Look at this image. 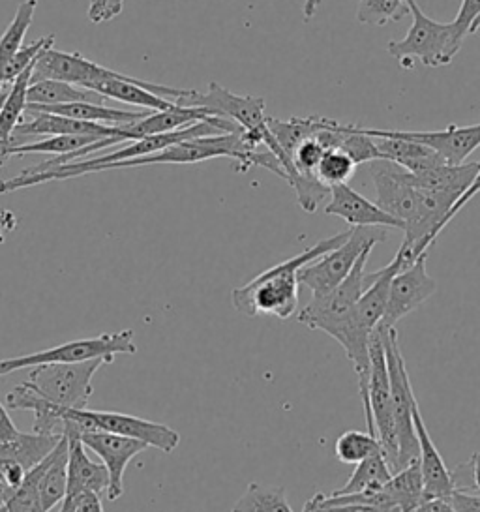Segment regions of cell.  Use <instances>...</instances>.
I'll return each instance as SVG.
<instances>
[{
    "instance_id": "obj_1",
    "label": "cell",
    "mask_w": 480,
    "mask_h": 512,
    "mask_svg": "<svg viewBox=\"0 0 480 512\" xmlns=\"http://www.w3.org/2000/svg\"><path fill=\"white\" fill-rule=\"evenodd\" d=\"M351 229L342 231L325 241H319L312 248L300 252L280 265L261 272L248 284L233 289L231 301L233 308L246 317H278L289 319L299 314V271L325 254L344 244Z\"/></svg>"
},
{
    "instance_id": "obj_2",
    "label": "cell",
    "mask_w": 480,
    "mask_h": 512,
    "mask_svg": "<svg viewBox=\"0 0 480 512\" xmlns=\"http://www.w3.org/2000/svg\"><path fill=\"white\" fill-rule=\"evenodd\" d=\"M413 25L402 40L389 42L387 51L404 68H413V59L428 68L447 66L454 61L465 42L464 32L458 31L454 21L439 23L420 10L417 0H407Z\"/></svg>"
},
{
    "instance_id": "obj_3",
    "label": "cell",
    "mask_w": 480,
    "mask_h": 512,
    "mask_svg": "<svg viewBox=\"0 0 480 512\" xmlns=\"http://www.w3.org/2000/svg\"><path fill=\"white\" fill-rule=\"evenodd\" d=\"M360 398L364 404L368 432L379 437L392 473H398V437L392 409L389 368L383 336L377 329L370 338V379L368 385L360 389Z\"/></svg>"
},
{
    "instance_id": "obj_4",
    "label": "cell",
    "mask_w": 480,
    "mask_h": 512,
    "mask_svg": "<svg viewBox=\"0 0 480 512\" xmlns=\"http://www.w3.org/2000/svg\"><path fill=\"white\" fill-rule=\"evenodd\" d=\"M372 250H366L360 256L355 269L340 286L325 295H312V301L297 314L300 325L312 331L325 332L330 338L338 340V336L342 334L349 317L353 314L355 304L359 302L362 293L374 280V274H366V263Z\"/></svg>"
},
{
    "instance_id": "obj_5",
    "label": "cell",
    "mask_w": 480,
    "mask_h": 512,
    "mask_svg": "<svg viewBox=\"0 0 480 512\" xmlns=\"http://www.w3.org/2000/svg\"><path fill=\"white\" fill-rule=\"evenodd\" d=\"M120 353H130V355L137 353L132 329L105 332L96 338L72 340V342L44 349V351H36L30 355L4 359L0 361V377L14 374L23 368L42 366V364H77V362L94 361V359H107L113 362L115 355Z\"/></svg>"
},
{
    "instance_id": "obj_6",
    "label": "cell",
    "mask_w": 480,
    "mask_h": 512,
    "mask_svg": "<svg viewBox=\"0 0 480 512\" xmlns=\"http://www.w3.org/2000/svg\"><path fill=\"white\" fill-rule=\"evenodd\" d=\"M383 336L387 368H389L390 392H392V409L396 422V437H398V471L419 460L420 447L415 422H413V407L417 404L415 392L409 381L405 368V359L398 342L396 329H377Z\"/></svg>"
},
{
    "instance_id": "obj_7",
    "label": "cell",
    "mask_w": 480,
    "mask_h": 512,
    "mask_svg": "<svg viewBox=\"0 0 480 512\" xmlns=\"http://www.w3.org/2000/svg\"><path fill=\"white\" fill-rule=\"evenodd\" d=\"M385 239L387 231L381 227H351V233L344 244L300 269V287L310 289L312 295L329 293L351 274L366 250H372L377 242Z\"/></svg>"
},
{
    "instance_id": "obj_8",
    "label": "cell",
    "mask_w": 480,
    "mask_h": 512,
    "mask_svg": "<svg viewBox=\"0 0 480 512\" xmlns=\"http://www.w3.org/2000/svg\"><path fill=\"white\" fill-rule=\"evenodd\" d=\"M107 359L77 362V364H42L30 370L25 385L51 404L68 409H87L94 392L92 377Z\"/></svg>"
},
{
    "instance_id": "obj_9",
    "label": "cell",
    "mask_w": 480,
    "mask_h": 512,
    "mask_svg": "<svg viewBox=\"0 0 480 512\" xmlns=\"http://www.w3.org/2000/svg\"><path fill=\"white\" fill-rule=\"evenodd\" d=\"M177 106L199 107L209 111L212 117H224L237 122L242 130L259 137L263 143L269 141V117H265V100L254 96H239L227 91L218 83H210L209 91L190 89V94L177 102Z\"/></svg>"
},
{
    "instance_id": "obj_10",
    "label": "cell",
    "mask_w": 480,
    "mask_h": 512,
    "mask_svg": "<svg viewBox=\"0 0 480 512\" xmlns=\"http://www.w3.org/2000/svg\"><path fill=\"white\" fill-rule=\"evenodd\" d=\"M368 173L374 181L375 205L404 227L411 224L419 214L420 190L407 181V169L389 160H375L368 164Z\"/></svg>"
},
{
    "instance_id": "obj_11",
    "label": "cell",
    "mask_w": 480,
    "mask_h": 512,
    "mask_svg": "<svg viewBox=\"0 0 480 512\" xmlns=\"http://www.w3.org/2000/svg\"><path fill=\"white\" fill-rule=\"evenodd\" d=\"M426 257L420 256L415 263L404 267L394 274L390 284L389 302L385 316L381 319L377 329L389 331L394 329L396 323L411 312H415L420 304L428 301L437 289L434 278L428 274L426 269Z\"/></svg>"
},
{
    "instance_id": "obj_12",
    "label": "cell",
    "mask_w": 480,
    "mask_h": 512,
    "mask_svg": "<svg viewBox=\"0 0 480 512\" xmlns=\"http://www.w3.org/2000/svg\"><path fill=\"white\" fill-rule=\"evenodd\" d=\"M117 74L119 72H113L105 66L89 61L79 53H64L53 47H47L38 57V61L34 62L30 83L53 79V81L70 83L81 89H90L96 81L117 76Z\"/></svg>"
},
{
    "instance_id": "obj_13",
    "label": "cell",
    "mask_w": 480,
    "mask_h": 512,
    "mask_svg": "<svg viewBox=\"0 0 480 512\" xmlns=\"http://www.w3.org/2000/svg\"><path fill=\"white\" fill-rule=\"evenodd\" d=\"M83 445L100 456L102 464L109 471V490L107 497L117 501L124 494V473L126 467L139 452L145 451L149 445L132 437L119 436L111 432H85L81 434Z\"/></svg>"
},
{
    "instance_id": "obj_14",
    "label": "cell",
    "mask_w": 480,
    "mask_h": 512,
    "mask_svg": "<svg viewBox=\"0 0 480 512\" xmlns=\"http://www.w3.org/2000/svg\"><path fill=\"white\" fill-rule=\"evenodd\" d=\"M23 117H29V119L19 122L15 128V147H17L19 137L29 136H96L104 137V139H119L122 143L128 141L120 126H104V124H94V122L77 121L70 117H60L53 113L38 111L29 106L25 109Z\"/></svg>"
},
{
    "instance_id": "obj_15",
    "label": "cell",
    "mask_w": 480,
    "mask_h": 512,
    "mask_svg": "<svg viewBox=\"0 0 480 512\" xmlns=\"http://www.w3.org/2000/svg\"><path fill=\"white\" fill-rule=\"evenodd\" d=\"M92 417L98 424V430L132 437L167 454L175 451L180 445L179 432L160 422L147 421V419H139L124 413H105V411H92Z\"/></svg>"
},
{
    "instance_id": "obj_16",
    "label": "cell",
    "mask_w": 480,
    "mask_h": 512,
    "mask_svg": "<svg viewBox=\"0 0 480 512\" xmlns=\"http://www.w3.org/2000/svg\"><path fill=\"white\" fill-rule=\"evenodd\" d=\"M390 136L402 137L422 143L435 152H439L450 166L465 164V160L480 147V124L471 126H449L437 132H402L385 130Z\"/></svg>"
},
{
    "instance_id": "obj_17",
    "label": "cell",
    "mask_w": 480,
    "mask_h": 512,
    "mask_svg": "<svg viewBox=\"0 0 480 512\" xmlns=\"http://www.w3.org/2000/svg\"><path fill=\"white\" fill-rule=\"evenodd\" d=\"M330 216H338L351 227H394L402 229L404 224L390 216L366 197L355 192L349 184H340L330 188V203L325 207Z\"/></svg>"
},
{
    "instance_id": "obj_18",
    "label": "cell",
    "mask_w": 480,
    "mask_h": 512,
    "mask_svg": "<svg viewBox=\"0 0 480 512\" xmlns=\"http://www.w3.org/2000/svg\"><path fill=\"white\" fill-rule=\"evenodd\" d=\"M413 422L419 439V464L424 479V499H449L452 492L458 488V484L449 467L445 466L443 456L437 451L430 432L422 421L419 402L413 407Z\"/></svg>"
},
{
    "instance_id": "obj_19",
    "label": "cell",
    "mask_w": 480,
    "mask_h": 512,
    "mask_svg": "<svg viewBox=\"0 0 480 512\" xmlns=\"http://www.w3.org/2000/svg\"><path fill=\"white\" fill-rule=\"evenodd\" d=\"M359 130L374 137L381 160H389L392 164H398L407 169L409 173H422V171L449 164L439 152H435L434 149L417 143V141L390 136L385 130H374V128H364V126H359Z\"/></svg>"
},
{
    "instance_id": "obj_20",
    "label": "cell",
    "mask_w": 480,
    "mask_h": 512,
    "mask_svg": "<svg viewBox=\"0 0 480 512\" xmlns=\"http://www.w3.org/2000/svg\"><path fill=\"white\" fill-rule=\"evenodd\" d=\"M68 437L70 460H68V496L75 497L83 492H94L98 496L109 490V471L102 462L90 460L87 447L81 437L64 434Z\"/></svg>"
},
{
    "instance_id": "obj_21",
    "label": "cell",
    "mask_w": 480,
    "mask_h": 512,
    "mask_svg": "<svg viewBox=\"0 0 480 512\" xmlns=\"http://www.w3.org/2000/svg\"><path fill=\"white\" fill-rule=\"evenodd\" d=\"M212 119L214 117L205 109L182 107L175 104L171 109L152 111L149 117L134 122V124L120 126V128L128 141H135V139H143V137L169 134V132H175L180 128L192 126L195 122L212 121Z\"/></svg>"
},
{
    "instance_id": "obj_22",
    "label": "cell",
    "mask_w": 480,
    "mask_h": 512,
    "mask_svg": "<svg viewBox=\"0 0 480 512\" xmlns=\"http://www.w3.org/2000/svg\"><path fill=\"white\" fill-rule=\"evenodd\" d=\"M68 437L62 434L57 449L45 458L44 471L38 481V492L45 512H51L68 496Z\"/></svg>"
},
{
    "instance_id": "obj_23",
    "label": "cell",
    "mask_w": 480,
    "mask_h": 512,
    "mask_svg": "<svg viewBox=\"0 0 480 512\" xmlns=\"http://www.w3.org/2000/svg\"><path fill=\"white\" fill-rule=\"evenodd\" d=\"M480 171V162H471V164H460V166L434 167L422 173H409L407 171V181L411 182L417 188L424 190H434V192H452L458 196H464L467 188L477 179Z\"/></svg>"
},
{
    "instance_id": "obj_24",
    "label": "cell",
    "mask_w": 480,
    "mask_h": 512,
    "mask_svg": "<svg viewBox=\"0 0 480 512\" xmlns=\"http://www.w3.org/2000/svg\"><path fill=\"white\" fill-rule=\"evenodd\" d=\"M27 106L45 113H53L60 117H70L77 121L94 122L104 126H126L149 117L152 111H122L113 107L94 104V102H75V104H64V106Z\"/></svg>"
},
{
    "instance_id": "obj_25",
    "label": "cell",
    "mask_w": 480,
    "mask_h": 512,
    "mask_svg": "<svg viewBox=\"0 0 480 512\" xmlns=\"http://www.w3.org/2000/svg\"><path fill=\"white\" fill-rule=\"evenodd\" d=\"M62 439V434H55V436H44V434H19V436L0 443V458H8L14 460L17 464L25 467V471L29 473L34 467L40 466L45 458L51 452L57 449V445Z\"/></svg>"
},
{
    "instance_id": "obj_26",
    "label": "cell",
    "mask_w": 480,
    "mask_h": 512,
    "mask_svg": "<svg viewBox=\"0 0 480 512\" xmlns=\"http://www.w3.org/2000/svg\"><path fill=\"white\" fill-rule=\"evenodd\" d=\"M392 469L383 452H375L357 464L351 479L345 482L344 488L332 492L334 496H345V494H360V492H379L385 490V486L392 479Z\"/></svg>"
},
{
    "instance_id": "obj_27",
    "label": "cell",
    "mask_w": 480,
    "mask_h": 512,
    "mask_svg": "<svg viewBox=\"0 0 480 512\" xmlns=\"http://www.w3.org/2000/svg\"><path fill=\"white\" fill-rule=\"evenodd\" d=\"M385 492L389 494L392 503L400 512H415L424 499V479L420 471L419 460L404 467L402 471L394 473L389 484L385 486Z\"/></svg>"
},
{
    "instance_id": "obj_28",
    "label": "cell",
    "mask_w": 480,
    "mask_h": 512,
    "mask_svg": "<svg viewBox=\"0 0 480 512\" xmlns=\"http://www.w3.org/2000/svg\"><path fill=\"white\" fill-rule=\"evenodd\" d=\"M94 96H100L89 89H81L64 81H34L30 83L27 92V102L30 106H64L75 102H90Z\"/></svg>"
},
{
    "instance_id": "obj_29",
    "label": "cell",
    "mask_w": 480,
    "mask_h": 512,
    "mask_svg": "<svg viewBox=\"0 0 480 512\" xmlns=\"http://www.w3.org/2000/svg\"><path fill=\"white\" fill-rule=\"evenodd\" d=\"M36 8H38V0L21 2L10 27L2 34V38H0V79L4 77V70H6L8 62L12 61L15 53L23 47V40L32 25Z\"/></svg>"
},
{
    "instance_id": "obj_30",
    "label": "cell",
    "mask_w": 480,
    "mask_h": 512,
    "mask_svg": "<svg viewBox=\"0 0 480 512\" xmlns=\"http://www.w3.org/2000/svg\"><path fill=\"white\" fill-rule=\"evenodd\" d=\"M231 512H295L291 509L285 488L282 486H263L252 482L246 492L233 505Z\"/></svg>"
},
{
    "instance_id": "obj_31",
    "label": "cell",
    "mask_w": 480,
    "mask_h": 512,
    "mask_svg": "<svg viewBox=\"0 0 480 512\" xmlns=\"http://www.w3.org/2000/svg\"><path fill=\"white\" fill-rule=\"evenodd\" d=\"M45 460L29 471L27 479L15 490H8L0 512H45L38 492V481L44 471Z\"/></svg>"
},
{
    "instance_id": "obj_32",
    "label": "cell",
    "mask_w": 480,
    "mask_h": 512,
    "mask_svg": "<svg viewBox=\"0 0 480 512\" xmlns=\"http://www.w3.org/2000/svg\"><path fill=\"white\" fill-rule=\"evenodd\" d=\"M336 458L342 464H360L362 460H366L368 456H372L375 452H383L379 437L374 434H364L359 430H349L336 439Z\"/></svg>"
},
{
    "instance_id": "obj_33",
    "label": "cell",
    "mask_w": 480,
    "mask_h": 512,
    "mask_svg": "<svg viewBox=\"0 0 480 512\" xmlns=\"http://www.w3.org/2000/svg\"><path fill=\"white\" fill-rule=\"evenodd\" d=\"M409 16L407 0H359L357 21L368 27H385Z\"/></svg>"
},
{
    "instance_id": "obj_34",
    "label": "cell",
    "mask_w": 480,
    "mask_h": 512,
    "mask_svg": "<svg viewBox=\"0 0 480 512\" xmlns=\"http://www.w3.org/2000/svg\"><path fill=\"white\" fill-rule=\"evenodd\" d=\"M355 169H357V164L353 162V158L347 152L340 151V149H327L319 166L315 169V177L330 190L340 184H349Z\"/></svg>"
},
{
    "instance_id": "obj_35",
    "label": "cell",
    "mask_w": 480,
    "mask_h": 512,
    "mask_svg": "<svg viewBox=\"0 0 480 512\" xmlns=\"http://www.w3.org/2000/svg\"><path fill=\"white\" fill-rule=\"evenodd\" d=\"M104 137L96 136H55L47 137L44 141L32 143V145H17L14 147V154H59V156H68L74 152L81 151L89 147L92 143L100 141Z\"/></svg>"
},
{
    "instance_id": "obj_36",
    "label": "cell",
    "mask_w": 480,
    "mask_h": 512,
    "mask_svg": "<svg viewBox=\"0 0 480 512\" xmlns=\"http://www.w3.org/2000/svg\"><path fill=\"white\" fill-rule=\"evenodd\" d=\"M480 17V0H462V6L458 10V16L454 19V25L465 36L471 34L475 21Z\"/></svg>"
},
{
    "instance_id": "obj_37",
    "label": "cell",
    "mask_w": 480,
    "mask_h": 512,
    "mask_svg": "<svg viewBox=\"0 0 480 512\" xmlns=\"http://www.w3.org/2000/svg\"><path fill=\"white\" fill-rule=\"evenodd\" d=\"M72 512H104V505L102 499L94 492H83L79 496L66 497L64 499Z\"/></svg>"
},
{
    "instance_id": "obj_38",
    "label": "cell",
    "mask_w": 480,
    "mask_h": 512,
    "mask_svg": "<svg viewBox=\"0 0 480 512\" xmlns=\"http://www.w3.org/2000/svg\"><path fill=\"white\" fill-rule=\"evenodd\" d=\"M308 512H400L394 507H379V505H368V503H338L329 505Z\"/></svg>"
},
{
    "instance_id": "obj_39",
    "label": "cell",
    "mask_w": 480,
    "mask_h": 512,
    "mask_svg": "<svg viewBox=\"0 0 480 512\" xmlns=\"http://www.w3.org/2000/svg\"><path fill=\"white\" fill-rule=\"evenodd\" d=\"M19 434H21V432L17 430V426H15V422L12 421L8 409L2 406V402H0V443L12 441V439H15Z\"/></svg>"
},
{
    "instance_id": "obj_40",
    "label": "cell",
    "mask_w": 480,
    "mask_h": 512,
    "mask_svg": "<svg viewBox=\"0 0 480 512\" xmlns=\"http://www.w3.org/2000/svg\"><path fill=\"white\" fill-rule=\"evenodd\" d=\"M480 192V171L479 175H477V179L473 181V184L467 188V192H465L464 196L460 197L458 201H456V205L452 207V211H450V220L458 214V212L462 211L465 207V203H469L473 197L477 196Z\"/></svg>"
},
{
    "instance_id": "obj_41",
    "label": "cell",
    "mask_w": 480,
    "mask_h": 512,
    "mask_svg": "<svg viewBox=\"0 0 480 512\" xmlns=\"http://www.w3.org/2000/svg\"><path fill=\"white\" fill-rule=\"evenodd\" d=\"M415 512H458L447 499H426Z\"/></svg>"
},
{
    "instance_id": "obj_42",
    "label": "cell",
    "mask_w": 480,
    "mask_h": 512,
    "mask_svg": "<svg viewBox=\"0 0 480 512\" xmlns=\"http://www.w3.org/2000/svg\"><path fill=\"white\" fill-rule=\"evenodd\" d=\"M111 0H90L89 17L92 23H104Z\"/></svg>"
},
{
    "instance_id": "obj_43",
    "label": "cell",
    "mask_w": 480,
    "mask_h": 512,
    "mask_svg": "<svg viewBox=\"0 0 480 512\" xmlns=\"http://www.w3.org/2000/svg\"><path fill=\"white\" fill-rule=\"evenodd\" d=\"M467 466L471 467V475H473V484L480 492V452H475L471 456V460L467 462Z\"/></svg>"
},
{
    "instance_id": "obj_44",
    "label": "cell",
    "mask_w": 480,
    "mask_h": 512,
    "mask_svg": "<svg viewBox=\"0 0 480 512\" xmlns=\"http://www.w3.org/2000/svg\"><path fill=\"white\" fill-rule=\"evenodd\" d=\"M124 2H126V0H111V2H109V8H107V14H105V21L119 16L120 12H122Z\"/></svg>"
},
{
    "instance_id": "obj_45",
    "label": "cell",
    "mask_w": 480,
    "mask_h": 512,
    "mask_svg": "<svg viewBox=\"0 0 480 512\" xmlns=\"http://www.w3.org/2000/svg\"><path fill=\"white\" fill-rule=\"evenodd\" d=\"M319 2H321V0H306V2H304V19H306V21H310V19L315 16V12H317V8H319Z\"/></svg>"
},
{
    "instance_id": "obj_46",
    "label": "cell",
    "mask_w": 480,
    "mask_h": 512,
    "mask_svg": "<svg viewBox=\"0 0 480 512\" xmlns=\"http://www.w3.org/2000/svg\"><path fill=\"white\" fill-rule=\"evenodd\" d=\"M6 492H8V488L0 482V503H4V497H6Z\"/></svg>"
},
{
    "instance_id": "obj_47",
    "label": "cell",
    "mask_w": 480,
    "mask_h": 512,
    "mask_svg": "<svg viewBox=\"0 0 480 512\" xmlns=\"http://www.w3.org/2000/svg\"><path fill=\"white\" fill-rule=\"evenodd\" d=\"M59 512H72V509H70V505L66 501H62V507H60Z\"/></svg>"
},
{
    "instance_id": "obj_48",
    "label": "cell",
    "mask_w": 480,
    "mask_h": 512,
    "mask_svg": "<svg viewBox=\"0 0 480 512\" xmlns=\"http://www.w3.org/2000/svg\"><path fill=\"white\" fill-rule=\"evenodd\" d=\"M480 29V17L475 21V25H473V29H471V34H475V32L479 31Z\"/></svg>"
},
{
    "instance_id": "obj_49",
    "label": "cell",
    "mask_w": 480,
    "mask_h": 512,
    "mask_svg": "<svg viewBox=\"0 0 480 512\" xmlns=\"http://www.w3.org/2000/svg\"><path fill=\"white\" fill-rule=\"evenodd\" d=\"M0 507H2V503H0Z\"/></svg>"
}]
</instances>
